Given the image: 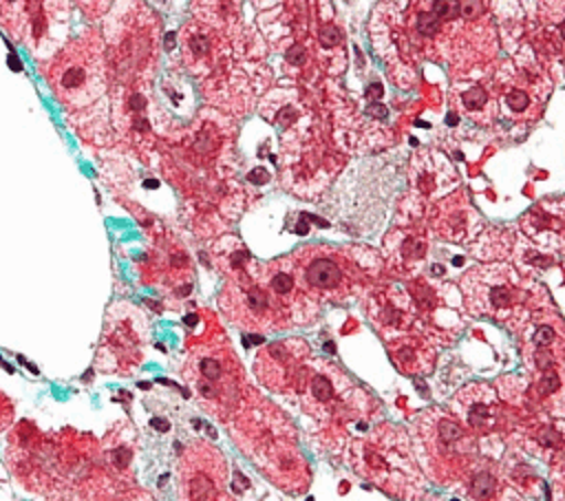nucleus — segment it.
I'll list each match as a JSON object with an SVG mask.
<instances>
[{
	"label": "nucleus",
	"mask_w": 565,
	"mask_h": 501,
	"mask_svg": "<svg viewBox=\"0 0 565 501\" xmlns=\"http://www.w3.org/2000/svg\"><path fill=\"white\" fill-rule=\"evenodd\" d=\"M161 22L141 0H124L108 13L104 49L115 88H143L157 64Z\"/></svg>",
	"instance_id": "obj_1"
},
{
	"label": "nucleus",
	"mask_w": 565,
	"mask_h": 501,
	"mask_svg": "<svg viewBox=\"0 0 565 501\" xmlns=\"http://www.w3.org/2000/svg\"><path fill=\"white\" fill-rule=\"evenodd\" d=\"M355 472L371 479L386 492L411 501L424 492V479L406 433L393 424H382L351 444Z\"/></svg>",
	"instance_id": "obj_2"
},
{
	"label": "nucleus",
	"mask_w": 565,
	"mask_h": 501,
	"mask_svg": "<svg viewBox=\"0 0 565 501\" xmlns=\"http://www.w3.org/2000/svg\"><path fill=\"white\" fill-rule=\"evenodd\" d=\"M44 77L64 108H88L102 99L108 86L104 38L97 31H88L71 40L44 64Z\"/></svg>",
	"instance_id": "obj_3"
},
{
	"label": "nucleus",
	"mask_w": 565,
	"mask_h": 501,
	"mask_svg": "<svg viewBox=\"0 0 565 501\" xmlns=\"http://www.w3.org/2000/svg\"><path fill=\"white\" fill-rule=\"evenodd\" d=\"M183 380L207 413L225 422L236 415L243 393V371L225 338L196 342L185 358Z\"/></svg>",
	"instance_id": "obj_4"
},
{
	"label": "nucleus",
	"mask_w": 565,
	"mask_h": 501,
	"mask_svg": "<svg viewBox=\"0 0 565 501\" xmlns=\"http://www.w3.org/2000/svg\"><path fill=\"white\" fill-rule=\"evenodd\" d=\"M422 461L441 479H457L477 463L475 435L444 408H426L413 419Z\"/></svg>",
	"instance_id": "obj_5"
},
{
	"label": "nucleus",
	"mask_w": 565,
	"mask_h": 501,
	"mask_svg": "<svg viewBox=\"0 0 565 501\" xmlns=\"http://www.w3.org/2000/svg\"><path fill=\"white\" fill-rule=\"evenodd\" d=\"M296 386L302 391L305 413L311 415L320 426L347 428L362 411L364 395L340 369L331 364H307Z\"/></svg>",
	"instance_id": "obj_6"
},
{
	"label": "nucleus",
	"mask_w": 565,
	"mask_h": 501,
	"mask_svg": "<svg viewBox=\"0 0 565 501\" xmlns=\"http://www.w3.org/2000/svg\"><path fill=\"white\" fill-rule=\"evenodd\" d=\"M466 305L477 316H488L512 324L521 313L525 291L516 274L505 265H486L477 267L463 276Z\"/></svg>",
	"instance_id": "obj_7"
},
{
	"label": "nucleus",
	"mask_w": 565,
	"mask_h": 501,
	"mask_svg": "<svg viewBox=\"0 0 565 501\" xmlns=\"http://www.w3.org/2000/svg\"><path fill=\"white\" fill-rule=\"evenodd\" d=\"M179 501H236L227 490V461L218 448L194 439L177 466Z\"/></svg>",
	"instance_id": "obj_8"
},
{
	"label": "nucleus",
	"mask_w": 565,
	"mask_h": 501,
	"mask_svg": "<svg viewBox=\"0 0 565 501\" xmlns=\"http://www.w3.org/2000/svg\"><path fill=\"white\" fill-rule=\"evenodd\" d=\"M146 342V320L132 307L119 305L106 318L95 364L104 373H130L141 364Z\"/></svg>",
	"instance_id": "obj_9"
},
{
	"label": "nucleus",
	"mask_w": 565,
	"mask_h": 501,
	"mask_svg": "<svg viewBox=\"0 0 565 501\" xmlns=\"http://www.w3.org/2000/svg\"><path fill=\"white\" fill-rule=\"evenodd\" d=\"M305 358L307 349L300 342H271L258 353L254 373L265 386L282 393L298 384L300 373L307 366V362H302Z\"/></svg>",
	"instance_id": "obj_10"
},
{
	"label": "nucleus",
	"mask_w": 565,
	"mask_h": 501,
	"mask_svg": "<svg viewBox=\"0 0 565 501\" xmlns=\"http://www.w3.org/2000/svg\"><path fill=\"white\" fill-rule=\"evenodd\" d=\"M452 415L475 435L490 433L501 417V406L492 386L483 382H472L457 391L450 406Z\"/></svg>",
	"instance_id": "obj_11"
},
{
	"label": "nucleus",
	"mask_w": 565,
	"mask_h": 501,
	"mask_svg": "<svg viewBox=\"0 0 565 501\" xmlns=\"http://www.w3.org/2000/svg\"><path fill=\"white\" fill-rule=\"evenodd\" d=\"M44 0H0V26L13 40H24L42 18Z\"/></svg>",
	"instance_id": "obj_12"
},
{
	"label": "nucleus",
	"mask_w": 565,
	"mask_h": 501,
	"mask_svg": "<svg viewBox=\"0 0 565 501\" xmlns=\"http://www.w3.org/2000/svg\"><path fill=\"white\" fill-rule=\"evenodd\" d=\"M391 355L395 366L406 375H426L433 371V351L426 344L406 340L397 347H391Z\"/></svg>",
	"instance_id": "obj_13"
},
{
	"label": "nucleus",
	"mask_w": 565,
	"mask_h": 501,
	"mask_svg": "<svg viewBox=\"0 0 565 501\" xmlns=\"http://www.w3.org/2000/svg\"><path fill=\"white\" fill-rule=\"evenodd\" d=\"M302 274H305V283L318 291H333L344 283V271L338 265V260H333L331 256L311 258L305 265Z\"/></svg>",
	"instance_id": "obj_14"
},
{
	"label": "nucleus",
	"mask_w": 565,
	"mask_h": 501,
	"mask_svg": "<svg viewBox=\"0 0 565 501\" xmlns=\"http://www.w3.org/2000/svg\"><path fill=\"white\" fill-rule=\"evenodd\" d=\"M463 0H433L430 2V13L441 22V26H444V22H452V20H457L459 15H463Z\"/></svg>",
	"instance_id": "obj_15"
},
{
	"label": "nucleus",
	"mask_w": 565,
	"mask_h": 501,
	"mask_svg": "<svg viewBox=\"0 0 565 501\" xmlns=\"http://www.w3.org/2000/svg\"><path fill=\"white\" fill-rule=\"evenodd\" d=\"M73 2L82 9L84 15L95 20V18H102L104 13H108L117 0H73Z\"/></svg>",
	"instance_id": "obj_16"
},
{
	"label": "nucleus",
	"mask_w": 565,
	"mask_h": 501,
	"mask_svg": "<svg viewBox=\"0 0 565 501\" xmlns=\"http://www.w3.org/2000/svg\"><path fill=\"white\" fill-rule=\"evenodd\" d=\"M415 26H417V31H419L422 35H426V38H435V35L441 31V22H439L430 11H422V13L417 15Z\"/></svg>",
	"instance_id": "obj_17"
},
{
	"label": "nucleus",
	"mask_w": 565,
	"mask_h": 501,
	"mask_svg": "<svg viewBox=\"0 0 565 501\" xmlns=\"http://www.w3.org/2000/svg\"><path fill=\"white\" fill-rule=\"evenodd\" d=\"M505 104H508V108H512L514 113H525L532 102H530V95H527L525 90H521V88H510V90L505 93Z\"/></svg>",
	"instance_id": "obj_18"
},
{
	"label": "nucleus",
	"mask_w": 565,
	"mask_h": 501,
	"mask_svg": "<svg viewBox=\"0 0 565 501\" xmlns=\"http://www.w3.org/2000/svg\"><path fill=\"white\" fill-rule=\"evenodd\" d=\"M15 419V408H13V402L0 391V435L9 430V426L13 424Z\"/></svg>",
	"instance_id": "obj_19"
},
{
	"label": "nucleus",
	"mask_w": 565,
	"mask_h": 501,
	"mask_svg": "<svg viewBox=\"0 0 565 501\" xmlns=\"http://www.w3.org/2000/svg\"><path fill=\"white\" fill-rule=\"evenodd\" d=\"M486 102H488V95H486V90L481 86H472V88H468L463 93V106L468 110H479L481 106H486Z\"/></svg>",
	"instance_id": "obj_20"
},
{
	"label": "nucleus",
	"mask_w": 565,
	"mask_h": 501,
	"mask_svg": "<svg viewBox=\"0 0 565 501\" xmlns=\"http://www.w3.org/2000/svg\"><path fill=\"white\" fill-rule=\"evenodd\" d=\"M426 252V245L419 241V238H406L404 245H402V256L406 260H415V258H422Z\"/></svg>",
	"instance_id": "obj_21"
},
{
	"label": "nucleus",
	"mask_w": 565,
	"mask_h": 501,
	"mask_svg": "<svg viewBox=\"0 0 565 501\" xmlns=\"http://www.w3.org/2000/svg\"><path fill=\"white\" fill-rule=\"evenodd\" d=\"M563 9H565V4H563ZM552 35H554V49L556 51H561V55L565 57V11L561 13V18L554 22V26H552Z\"/></svg>",
	"instance_id": "obj_22"
},
{
	"label": "nucleus",
	"mask_w": 565,
	"mask_h": 501,
	"mask_svg": "<svg viewBox=\"0 0 565 501\" xmlns=\"http://www.w3.org/2000/svg\"><path fill=\"white\" fill-rule=\"evenodd\" d=\"M340 40H342V35H340V31L335 29V26H324L322 29V33H320V44L322 46H327V49H331V46H335V44H340Z\"/></svg>",
	"instance_id": "obj_23"
},
{
	"label": "nucleus",
	"mask_w": 565,
	"mask_h": 501,
	"mask_svg": "<svg viewBox=\"0 0 565 501\" xmlns=\"http://www.w3.org/2000/svg\"><path fill=\"white\" fill-rule=\"evenodd\" d=\"M307 60V51L300 46V44H294L289 51H287V62L294 64V66H302Z\"/></svg>",
	"instance_id": "obj_24"
},
{
	"label": "nucleus",
	"mask_w": 565,
	"mask_h": 501,
	"mask_svg": "<svg viewBox=\"0 0 565 501\" xmlns=\"http://www.w3.org/2000/svg\"><path fill=\"white\" fill-rule=\"evenodd\" d=\"M115 501H154V499L146 490H128L119 494Z\"/></svg>",
	"instance_id": "obj_25"
},
{
	"label": "nucleus",
	"mask_w": 565,
	"mask_h": 501,
	"mask_svg": "<svg viewBox=\"0 0 565 501\" xmlns=\"http://www.w3.org/2000/svg\"><path fill=\"white\" fill-rule=\"evenodd\" d=\"M369 117H375V119H384L386 115H388V110H386V106L384 104H380V102H371L369 106H366V110H364Z\"/></svg>",
	"instance_id": "obj_26"
},
{
	"label": "nucleus",
	"mask_w": 565,
	"mask_h": 501,
	"mask_svg": "<svg viewBox=\"0 0 565 501\" xmlns=\"http://www.w3.org/2000/svg\"><path fill=\"white\" fill-rule=\"evenodd\" d=\"M364 97H366L369 104H371V102H380V97H382V86H380V84H369V86L364 88Z\"/></svg>",
	"instance_id": "obj_27"
},
{
	"label": "nucleus",
	"mask_w": 565,
	"mask_h": 501,
	"mask_svg": "<svg viewBox=\"0 0 565 501\" xmlns=\"http://www.w3.org/2000/svg\"><path fill=\"white\" fill-rule=\"evenodd\" d=\"M296 117V113H294V108L291 106H285L278 115H276V121L282 126V124H287V121H291Z\"/></svg>",
	"instance_id": "obj_28"
},
{
	"label": "nucleus",
	"mask_w": 565,
	"mask_h": 501,
	"mask_svg": "<svg viewBox=\"0 0 565 501\" xmlns=\"http://www.w3.org/2000/svg\"><path fill=\"white\" fill-rule=\"evenodd\" d=\"M446 121L450 124V126H455L457 124V115L455 113H448V117H446Z\"/></svg>",
	"instance_id": "obj_29"
}]
</instances>
